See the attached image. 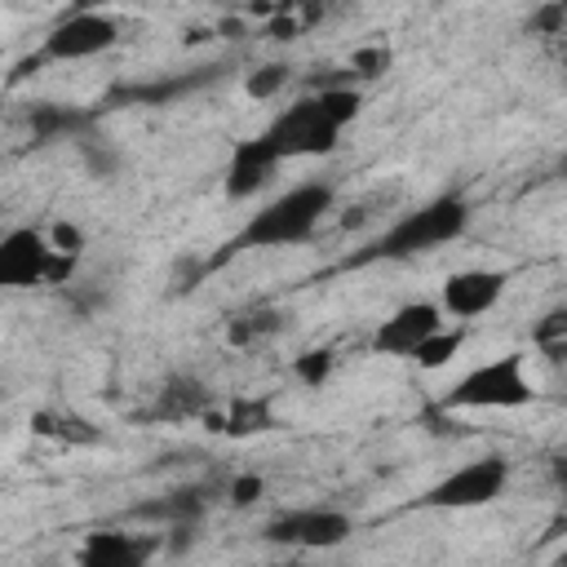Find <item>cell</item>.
<instances>
[{
    "label": "cell",
    "mask_w": 567,
    "mask_h": 567,
    "mask_svg": "<svg viewBox=\"0 0 567 567\" xmlns=\"http://www.w3.org/2000/svg\"><path fill=\"white\" fill-rule=\"evenodd\" d=\"M332 204H337V186H332L328 177H310V182L288 186V190L275 195L266 208H257V213L221 244V252H213V257L199 266V275L221 270L226 261H235V257L248 252V248H292V244H306V239L319 230V221L332 213Z\"/></svg>",
    "instance_id": "6da1fadb"
},
{
    "label": "cell",
    "mask_w": 567,
    "mask_h": 567,
    "mask_svg": "<svg viewBox=\"0 0 567 567\" xmlns=\"http://www.w3.org/2000/svg\"><path fill=\"white\" fill-rule=\"evenodd\" d=\"M470 226V204L461 195H434L430 204L403 213L394 226H385L377 239H368L359 252L346 257V266H372V261H403L430 248H443L461 239Z\"/></svg>",
    "instance_id": "7a4b0ae2"
},
{
    "label": "cell",
    "mask_w": 567,
    "mask_h": 567,
    "mask_svg": "<svg viewBox=\"0 0 567 567\" xmlns=\"http://www.w3.org/2000/svg\"><path fill=\"white\" fill-rule=\"evenodd\" d=\"M536 399L532 381H527V368H523V354H501V359H487L478 368H470L447 394H443V412H509V408H527Z\"/></svg>",
    "instance_id": "3957f363"
},
{
    "label": "cell",
    "mask_w": 567,
    "mask_h": 567,
    "mask_svg": "<svg viewBox=\"0 0 567 567\" xmlns=\"http://www.w3.org/2000/svg\"><path fill=\"white\" fill-rule=\"evenodd\" d=\"M341 133H346V128L323 111L319 93L297 97L292 106H284V111L261 128V137L270 142V151H275L279 159L332 155V151H337V142H341Z\"/></svg>",
    "instance_id": "277c9868"
},
{
    "label": "cell",
    "mask_w": 567,
    "mask_h": 567,
    "mask_svg": "<svg viewBox=\"0 0 567 567\" xmlns=\"http://www.w3.org/2000/svg\"><path fill=\"white\" fill-rule=\"evenodd\" d=\"M115 40H120V18L115 13H106V9H75L71 18H62L44 35L35 62H84V58L106 53Z\"/></svg>",
    "instance_id": "5b68a950"
},
{
    "label": "cell",
    "mask_w": 567,
    "mask_h": 567,
    "mask_svg": "<svg viewBox=\"0 0 567 567\" xmlns=\"http://www.w3.org/2000/svg\"><path fill=\"white\" fill-rule=\"evenodd\" d=\"M509 483V461L505 456H478L461 470H452L447 478H439L421 501L430 509H478L492 505Z\"/></svg>",
    "instance_id": "8992f818"
},
{
    "label": "cell",
    "mask_w": 567,
    "mask_h": 567,
    "mask_svg": "<svg viewBox=\"0 0 567 567\" xmlns=\"http://www.w3.org/2000/svg\"><path fill=\"white\" fill-rule=\"evenodd\" d=\"M350 532H354L350 514L306 505V509H284V514H275V518L261 527V540H266V545H284V549H332V545H341Z\"/></svg>",
    "instance_id": "52a82bcc"
},
{
    "label": "cell",
    "mask_w": 567,
    "mask_h": 567,
    "mask_svg": "<svg viewBox=\"0 0 567 567\" xmlns=\"http://www.w3.org/2000/svg\"><path fill=\"white\" fill-rule=\"evenodd\" d=\"M53 257H58V248L49 244V230L13 226V230L0 239V284H4V288H35V284H49Z\"/></svg>",
    "instance_id": "ba28073f"
},
{
    "label": "cell",
    "mask_w": 567,
    "mask_h": 567,
    "mask_svg": "<svg viewBox=\"0 0 567 567\" xmlns=\"http://www.w3.org/2000/svg\"><path fill=\"white\" fill-rule=\"evenodd\" d=\"M443 328V306L434 301H408L394 315H385L372 332V354H394V359H412V350Z\"/></svg>",
    "instance_id": "9c48e42d"
},
{
    "label": "cell",
    "mask_w": 567,
    "mask_h": 567,
    "mask_svg": "<svg viewBox=\"0 0 567 567\" xmlns=\"http://www.w3.org/2000/svg\"><path fill=\"white\" fill-rule=\"evenodd\" d=\"M505 284H509L505 270L470 266V270L447 275V284H443V301H439V306H443L452 319H478V315H487V310L501 301Z\"/></svg>",
    "instance_id": "30bf717a"
},
{
    "label": "cell",
    "mask_w": 567,
    "mask_h": 567,
    "mask_svg": "<svg viewBox=\"0 0 567 567\" xmlns=\"http://www.w3.org/2000/svg\"><path fill=\"white\" fill-rule=\"evenodd\" d=\"M279 164H284V159L270 151V142H266L261 133L235 142V146H230V159H226V195H230V199L257 195V190L275 177Z\"/></svg>",
    "instance_id": "8fae6325"
},
{
    "label": "cell",
    "mask_w": 567,
    "mask_h": 567,
    "mask_svg": "<svg viewBox=\"0 0 567 567\" xmlns=\"http://www.w3.org/2000/svg\"><path fill=\"white\" fill-rule=\"evenodd\" d=\"M159 549L155 536H133V532H89L75 558L84 567H142Z\"/></svg>",
    "instance_id": "7c38bea8"
},
{
    "label": "cell",
    "mask_w": 567,
    "mask_h": 567,
    "mask_svg": "<svg viewBox=\"0 0 567 567\" xmlns=\"http://www.w3.org/2000/svg\"><path fill=\"white\" fill-rule=\"evenodd\" d=\"M208 430H221L230 439H248V434H266L275 430V412H270V399H235L226 408H208L199 416Z\"/></svg>",
    "instance_id": "4fadbf2b"
},
{
    "label": "cell",
    "mask_w": 567,
    "mask_h": 567,
    "mask_svg": "<svg viewBox=\"0 0 567 567\" xmlns=\"http://www.w3.org/2000/svg\"><path fill=\"white\" fill-rule=\"evenodd\" d=\"M208 408H213V394L195 377H168L164 390L155 394L151 416L155 421H190V416H204Z\"/></svg>",
    "instance_id": "5bb4252c"
},
{
    "label": "cell",
    "mask_w": 567,
    "mask_h": 567,
    "mask_svg": "<svg viewBox=\"0 0 567 567\" xmlns=\"http://www.w3.org/2000/svg\"><path fill=\"white\" fill-rule=\"evenodd\" d=\"M204 509H208V487H177V492H168V496H159V501L137 505L133 514H137V518H151V523L177 527V523H199Z\"/></svg>",
    "instance_id": "9a60e30c"
},
{
    "label": "cell",
    "mask_w": 567,
    "mask_h": 567,
    "mask_svg": "<svg viewBox=\"0 0 567 567\" xmlns=\"http://www.w3.org/2000/svg\"><path fill=\"white\" fill-rule=\"evenodd\" d=\"M284 323H288V315L284 310H275V306H252V310H239V315H230L226 319V341L230 346H261V341H270L275 332H284Z\"/></svg>",
    "instance_id": "2e32d148"
},
{
    "label": "cell",
    "mask_w": 567,
    "mask_h": 567,
    "mask_svg": "<svg viewBox=\"0 0 567 567\" xmlns=\"http://www.w3.org/2000/svg\"><path fill=\"white\" fill-rule=\"evenodd\" d=\"M461 346H465V328H434V332L412 350V363L425 368V372L447 368L452 354H461Z\"/></svg>",
    "instance_id": "e0dca14e"
},
{
    "label": "cell",
    "mask_w": 567,
    "mask_h": 567,
    "mask_svg": "<svg viewBox=\"0 0 567 567\" xmlns=\"http://www.w3.org/2000/svg\"><path fill=\"white\" fill-rule=\"evenodd\" d=\"M288 80H292V66L288 62H261L257 71H248L244 93L257 97V102H270V97H279L288 89Z\"/></svg>",
    "instance_id": "ac0fdd59"
},
{
    "label": "cell",
    "mask_w": 567,
    "mask_h": 567,
    "mask_svg": "<svg viewBox=\"0 0 567 567\" xmlns=\"http://www.w3.org/2000/svg\"><path fill=\"white\" fill-rule=\"evenodd\" d=\"M40 434H58V439H71V443H97V430L80 416H53V412H35L31 421Z\"/></svg>",
    "instance_id": "d6986e66"
},
{
    "label": "cell",
    "mask_w": 567,
    "mask_h": 567,
    "mask_svg": "<svg viewBox=\"0 0 567 567\" xmlns=\"http://www.w3.org/2000/svg\"><path fill=\"white\" fill-rule=\"evenodd\" d=\"M332 363H337V354H332L328 346H319V350H306V354H297V359H292V372H297V381H301V385L319 390V385L332 377Z\"/></svg>",
    "instance_id": "ffe728a7"
},
{
    "label": "cell",
    "mask_w": 567,
    "mask_h": 567,
    "mask_svg": "<svg viewBox=\"0 0 567 567\" xmlns=\"http://www.w3.org/2000/svg\"><path fill=\"white\" fill-rule=\"evenodd\" d=\"M527 31L532 35H549V40L567 35V0H540V9L527 18Z\"/></svg>",
    "instance_id": "44dd1931"
},
{
    "label": "cell",
    "mask_w": 567,
    "mask_h": 567,
    "mask_svg": "<svg viewBox=\"0 0 567 567\" xmlns=\"http://www.w3.org/2000/svg\"><path fill=\"white\" fill-rule=\"evenodd\" d=\"M390 62H394V53H390L385 44L354 49V58H350V75H359V80H377V75H385V71H390Z\"/></svg>",
    "instance_id": "7402d4cb"
},
{
    "label": "cell",
    "mask_w": 567,
    "mask_h": 567,
    "mask_svg": "<svg viewBox=\"0 0 567 567\" xmlns=\"http://www.w3.org/2000/svg\"><path fill=\"white\" fill-rule=\"evenodd\" d=\"M261 492H266L261 474H239V478H230V487H226V501H230L235 509H244V505L261 501Z\"/></svg>",
    "instance_id": "603a6c76"
},
{
    "label": "cell",
    "mask_w": 567,
    "mask_h": 567,
    "mask_svg": "<svg viewBox=\"0 0 567 567\" xmlns=\"http://www.w3.org/2000/svg\"><path fill=\"white\" fill-rule=\"evenodd\" d=\"M554 341H567V306L545 310V319L536 323V346H554Z\"/></svg>",
    "instance_id": "cb8c5ba5"
},
{
    "label": "cell",
    "mask_w": 567,
    "mask_h": 567,
    "mask_svg": "<svg viewBox=\"0 0 567 567\" xmlns=\"http://www.w3.org/2000/svg\"><path fill=\"white\" fill-rule=\"evenodd\" d=\"M49 244H53L58 252H66V257H80V252H84V230L71 226V221H58V226L49 230Z\"/></svg>",
    "instance_id": "d4e9b609"
},
{
    "label": "cell",
    "mask_w": 567,
    "mask_h": 567,
    "mask_svg": "<svg viewBox=\"0 0 567 567\" xmlns=\"http://www.w3.org/2000/svg\"><path fill=\"white\" fill-rule=\"evenodd\" d=\"M558 66L567 71V35H558Z\"/></svg>",
    "instance_id": "484cf974"
},
{
    "label": "cell",
    "mask_w": 567,
    "mask_h": 567,
    "mask_svg": "<svg viewBox=\"0 0 567 567\" xmlns=\"http://www.w3.org/2000/svg\"><path fill=\"white\" fill-rule=\"evenodd\" d=\"M554 173H558V177L567 182V151H563V159H558V168H554Z\"/></svg>",
    "instance_id": "4316f807"
},
{
    "label": "cell",
    "mask_w": 567,
    "mask_h": 567,
    "mask_svg": "<svg viewBox=\"0 0 567 567\" xmlns=\"http://www.w3.org/2000/svg\"><path fill=\"white\" fill-rule=\"evenodd\" d=\"M106 4H111V0H84L80 9H106Z\"/></svg>",
    "instance_id": "83f0119b"
}]
</instances>
